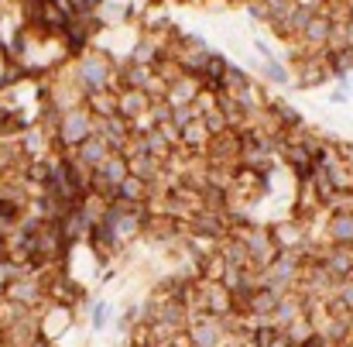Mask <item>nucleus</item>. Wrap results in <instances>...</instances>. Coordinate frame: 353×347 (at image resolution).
<instances>
[{"label": "nucleus", "mask_w": 353, "mask_h": 347, "mask_svg": "<svg viewBox=\"0 0 353 347\" xmlns=\"http://www.w3.org/2000/svg\"><path fill=\"white\" fill-rule=\"evenodd\" d=\"M114 323V302H96L93 309V330H107Z\"/></svg>", "instance_id": "1"}]
</instances>
